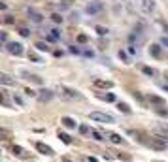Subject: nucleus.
I'll return each instance as SVG.
<instances>
[{
    "label": "nucleus",
    "mask_w": 168,
    "mask_h": 162,
    "mask_svg": "<svg viewBox=\"0 0 168 162\" xmlns=\"http://www.w3.org/2000/svg\"><path fill=\"white\" fill-rule=\"evenodd\" d=\"M2 43L8 45V34H6V32H2Z\"/></svg>",
    "instance_id": "nucleus-35"
},
{
    "label": "nucleus",
    "mask_w": 168,
    "mask_h": 162,
    "mask_svg": "<svg viewBox=\"0 0 168 162\" xmlns=\"http://www.w3.org/2000/svg\"><path fill=\"white\" fill-rule=\"evenodd\" d=\"M110 141L111 143H123V138L119 134H110Z\"/></svg>",
    "instance_id": "nucleus-17"
},
{
    "label": "nucleus",
    "mask_w": 168,
    "mask_h": 162,
    "mask_svg": "<svg viewBox=\"0 0 168 162\" xmlns=\"http://www.w3.org/2000/svg\"><path fill=\"white\" fill-rule=\"evenodd\" d=\"M4 23H6V25H13L15 19L12 17V15H6V17H4Z\"/></svg>",
    "instance_id": "nucleus-28"
},
{
    "label": "nucleus",
    "mask_w": 168,
    "mask_h": 162,
    "mask_svg": "<svg viewBox=\"0 0 168 162\" xmlns=\"http://www.w3.org/2000/svg\"><path fill=\"white\" fill-rule=\"evenodd\" d=\"M95 30H96V32H98V34H100V36H104V34H108V28H104V27H100V25H96V27H95Z\"/></svg>",
    "instance_id": "nucleus-23"
},
{
    "label": "nucleus",
    "mask_w": 168,
    "mask_h": 162,
    "mask_svg": "<svg viewBox=\"0 0 168 162\" xmlns=\"http://www.w3.org/2000/svg\"><path fill=\"white\" fill-rule=\"evenodd\" d=\"M142 72H144L145 75H149V77H153V75H155V70L149 68V66H144V68H142Z\"/></svg>",
    "instance_id": "nucleus-22"
},
{
    "label": "nucleus",
    "mask_w": 168,
    "mask_h": 162,
    "mask_svg": "<svg viewBox=\"0 0 168 162\" xmlns=\"http://www.w3.org/2000/svg\"><path fill=\"white\" fill-rule=\"evenodd\" d=\"M63 162H70V160H68V158H64V160H63Z\"/></svg>",
    "instance_id": "nucleus-40"
},
{
    "label": "nucleus",
    "mask_w": 168,
    "mask_h": 162,
    "mask_svg": "<svg viewBox=\"0 0 168 162\" xmlns=\"http://www.w3.org/2000/svg\"><path fill=\"white\" fill-rule=\"evenodd\" d=\"M59 138H60V140H63V141H64V143H66V145H70V143H72V138H70V136H68V134H64V132H60V130H59Z\"/></svg>",
    "instance_id": "nucleus-16"
},
{
    "label": "nucleus",
    "mask_w": 168,
    "mask_h": 162,
    "mask_svg": "<svg viewBox=\"0 0 168 162\" xmlns=\"http://www.w3.org/2000/svg\"><path fill=\"white\" fill-rule=\"evenodd\" d=\"M27 13H28L30 21H34V23H40V21H42V13L34 12V9H27Z\"/></svg>",
    "instance_id": "nucleus-13"
},
{
    "label": "nucleus",
    "mask_w": 168,
    "mask_h": 162,
    "mask_svg": "<svg viewBox=\"0 0 168 162\" xmlns=\"http://www.w3.org/2000/svg\"><path fill=\"white\" fill-rule=\"evenodd\" d=\"M0 134H2V140H8V136H9V132H8L6 128H2V130H0Z\"/></svg>",
    "instance_id": "nucleus-32"
},
{
    "label": "nucleus",
    "mask_w": 168,
    "mask_h": 162,
    "mask_svg": "<svg viewBox=\"0 0 168 162\" xmlns=\"http://www.w3.org/2000/svg\"><path fill=\"white\" fill-rule=\"evenodd\" d=\"M59 93H60V96H64V98H68V100H81V98H83L81 93H78L76 89L64 87V85H60V87H59Z\"/></svg>",
    "instance_id": "nucleus-2"
},
{
    "label": "nucleus",
    "mask_w": 168,
    "mask_h": 162,
    "mask_svg": "<svg viewBox=\"0 0 168 162\" xmlns=\"http://www.w3.org/2000/svg\"><path fill=\"white\" fill-rule=\"evenodd\" d=\"M51 36H53V38H60V32H59L57 28H53V30H51Z\"/></svg>",
    "instance_id": "nucleus-34"
},
{
    "label": "nucleus",
    "mask_w": 168,
    "mask_h": 162,
    "mask_svg": "<svg viewBox=\"0 0 168 162\" xmlns=\"http://www.w3.org/2000/svg\"><path fill=\"white\" fill-rule=\"evenodd\" d=\"M19 34H21V36H25V38H27V36H30V30L23 27V28H19Z\"/></svg>",
    "instance_id": "nucleus-27"
},
{
    "label": "nucleus",
    "mask_w": 168,
    "mask_h": 162,
    "mask_svg": "<svg viewBox=\"0 0 168 162\" xmlns=\"http://www.w3.org/2000/svg\"><path fill=\"white\" fill-rule=\"evenodd\" d=\"M161 43H162V45H166V47H168V38L164 36V38H162V40H161Z\"/></svg>",
    "instance_id": "nucleus-38"
},
{
    "label": "nucleus",
    "mask_w": 168,
    "mask_h": 162,
    "mask_svg": "<svg viewBox=\"0 0 168 162\" xmlns=\"http://www.w3.org/2000/svg\"><path fill=\"white\" fill-rule=\"evenodd\" d=\"M36 49H38V51H45V53H47V51H49V45L44 43V42H38V43H36Z\"/></svg>",
    "instance_id": "nucleus-18"
},
{
    "label": "nucleus",
    "mask_w": 168,
    "mask_h": 162,
    "mask_svg": "<svg viewBox=\"0 0 168 162\" xmlns=\"http://www.w3.org/2000/svg\"><path fill=\"white\" fill-rule=\"evenodd\" d=\"M162 87H164V89L168 90V79H164V83H162Z\"/></svg>",
    "instance_id": "nucleus-39"
},
{
    "label": "nucleus",
    "mask_w": 168,
    "mask_h": 162,
    "mask_svg": "<svg viewBox=\"0 0 168 162\" xmlns=\"http://www.w3.org/2000/svg\"><path fill=\"white\" fill-rule=\"evenodd\" d=\"M117 109H119V111H123V113H130V108H129L127 104H123V102H119V104H117Z\"/></svg>",
    "instance_id": "nucleus-19"
},
{
    "label": "nucleus",
    "mask_w": 168,
    "mask_h": 162,
    "mask_svg": "<svg viewBox=\"0 0 168 162\" xmlns=\"http://www.w3.org/2000/svg\"><path fill=\"white\" fill-rule=\"evenodd\" d=\"M79 132H81V134H91L93 130H91L87 124H81V126H79Z\"/></svg>",
    "instance_id": "nucleus-24"
},
{
    "label": "nucleus",
    "mask_w": 168,
    "mask_h": 162,
    "mask_svg": "<svg viewBox=\"0 0 168 162\" xmlns=\"http://www.w3.org/2000/svg\"><path fill=\"white\" fill-rule=\"evenodd\" d=\"M6 49H8V51L12 53V55H15V57H21V55H23V45L19 43V42H12V43H8V45H6Z\"/></svg>",
    "instance_id": "nucleus-6"
},
{
    "label": "nucleus",
    "mask_w": 168,
    "mask_h": 162,
    "mask_svg": "<svg viewBox=\"0 0 168 162\" xmlns=\"http://www.w3.org/2000/svg\"><path fill=\"white\" fill-rule=\"evenodd\" d=\"M100 98L106 100V102H115V96L111 94V93H108V94H100Z\"/></svg>",
    "instance_id": "nucleus-20"
},
{
    "label": "nucleus",
    "mask_w": 168,
    "mask_h": 162,
    "mask_svg": "<svg viewBox=\"0 0 168 162\" xmlns=\"http://www.w3.org/2000/svg\"><path fill=\"white\" fill-rule=\"evenodd\" d=\"M25 94H27V96H36V98H38V93H36V90H32V89H25Z\"/></svg>",
    "instance_id": "nucleus-29"
},
{
    "label": "nucleus",
    "mask_w": 168,
    "mask_h": 162,
    "mask_svg": "<svg viewBox=\"0 0 168 162\" xmlns=\"http://www.w3.org/2000/svg\"><path fill=\"white\" fill-rule=\"evenodd\" d=\"M147 100H149V102H151V104H155V106H159V108H161V106H164V100H162V98H161V96H155V94H149V96H147Z\"/></svg>",
    "instance_id": "nucleus-14"
},
{
    "label": "nucleus",
    "mask_w": 168,
    "mask_h": 162,
    "mask_svg": "<svg viewBox=\"0 0 168 162\" xmlns=\"http://www.w3.org/2000/svg\"><path fill=\"white\" fill-rule=\"evenodd\" d=\"M12 153H13L15 156H21V158H25V156L28 155L27 151H25V149L21 147V145H13V147H12Z\"/></svg>",
    "instance_id": "nucleus-10"
},
{
    "label": "nucleus",
    "mask_w": 168,
    "mask_h": 162,
    "mask_svg": "<svg viewBox=\"0 0 168 162\" xmlns=\"http://www.w3.org/2000/svg\"><path fill=\"white\" fill-rule=\"evenodd\" d=\"M28 59H30V60H34V62H42V59H40L36 53H30V55H28Z\"/></svg>",
    "instance_id": "nucleus-26"
},
{
    "label": "nucleus",
    "mask_w": 168,
    "mask_h": 162,
    "mask_svg": "<svg viewBox=\"0 0 168 162\" xmlns=\"http://www.w3.org/2000/svg\"><path fill=\"white\" fill-rule=\"evenodd\" d=\"M95 87H100V89H111L113 83L111 81H104V79H95Z\"/></svg>",
    "instance_id": "nucleus-11"
},
{
    "label": "nucleus",
    "mask_w": 168,
    "mask_h": 162,
    "mask_svg": "<svg viewBox=\"0 0 168 162\" xmlns=\"http://www.w3.org/2000/svg\"><path fill=\"white\" fill-rule=\"evenodd\" d=\"M0 81H2V85H6V87H13L15 85V79L8 74H0Z\"/></svg>",
    "instance_id": "nucleus-9"
},
{
    "label": "nucleus",
    "mask_w": 168,
    "mask_h": 162,
    "mask_svg": "<svg viewBox=\"0 0 168 162\" xmlns=\"http://www.w3.org/2000/svg\"><path fill=\"white\" fill-rule=\"evenodd\" d=\"M25 75H27V79H30V81H32V83H42V79H40L38 77V75H32V74H25Z\"/></svg>",
    "instance_id": "nucleus-21"
},
{
    "label": "nucleus",
    "mask_w": 168,
    "mask_h": 162,
    "mask_svg": "<svg viewBox=\"0 0 168 162\" xmlns=\"http://www.w3.org/2000/svg\"><path fill=\"white\" fill-rule=\"evenodd\" d=\"M36 149H38V151H40L42 155H55V153H53V149L49 147V145L42 143V141H38V143H36Z\"/></svg>",
    "instance_id": "nucleus-8"
},
{
    "label": "nucleus",
    "mask_w": 168,
    "mask_h": 162,
    "mask_svg": "<svg viewBox=\"0 0 168 162\" xmlns=\"http://www.w3.org/2000/svg\"><path fill=\"white\" fill-rule=\"evenodd\" d=\"M104 9V4L100 2V0H93V2H89L87 4V8H85V12H87L89 15H96V13H100Z\"/></svg>",
    "instance_id": "nucleus-5"
},
{
    "label": "nucleus",
    "mask_w": 168,
    "mask_h": 162,
    "mask_svg": "<svg viewBox=\"0 0 168 162\" xmlns=\"http://www.w3.org/2000/svg\"><path fill=\"white\" fill-rule=\"evenodd\" d=\"M51 19H53L55 23H63V19H64V17H63L60 13H53V15H51Z\"/></svg>",
    "instance_id": "nucleus-25"
},
{
    "label": "nucleus",
    "mask_w": 168,
    "mask_h": 162,
    "mask_svg": "<svg viewBox=\"0 0 168 162\" xmlns=\"http://www.w3.org/2000/svg\"><path fill=\"white\" fill-rule=\"evenodd\" d=\"M51 98H53V93H51V90H47V89L38 93V100H40V102H49Z\"/></svg>",
    "instance_id": "nucleus-7"
},
{
    "label": "nucleus",
    "mask_w": 168,
    "mask_h": 162,
    "mask_svg": "<svg viewBox=\"0 0 168 162\" xmlns=\"http://www.w3.org/2000/svg\"><path fill=\"white\" fill-rule=\"evenodd\" d=\"M161 130H162V132H164V134L168 136V124H161Z\"/></svg>",
    "instance_id": "nucleus-37"
},
{
    "label": "nucleus",
    "mask_w": 168,
    "mask_h": 162,
    "mask_svg": "<svg viewBox=\"0 0 168 162\" xmlns=\"http://www.w3.org/2000/svg\"><path fill=\"white\" fill-rule=\"evenodd\" d=\"M91 134H93V138H95L96 141H102V140H104L102 136H100V132H96V130H93V132H91Z\"/></svg>",
    "instance_id": "nucleus-31"
},
{
    "label": "nucleus",
    "mask_w": 168,
    "mask_h": 162,
    "mask_svg": "<svg viewBox=\"0 0 168 162\" xmlns=\"http://www.w3.org/2000/svg\"><path fill=\"white\" fill-rule=\"evenodd\" d=\"M136 2V6H138L144 13H153V9H155V0H134Z\"/></svg>",
    "instance_id": "nucleus-4"
},
{
    "label": "nucleus",
    "mask_w": 168,
    "mask_h": 162,
    "mask_svg": "<svg viewBox=\"0 0 168 162\" xmlns=\"http://www.w3.org/2000/svg\"><path fill=\"white\" fill-rule=\"evenodd\" d=\"M157 113L162 115V117H168V109H162V106H161V108H157Z\"/></svg>",
    "instance_id": "nucleus-30"
},
{
    "label": "nucleus",
    "mask_w": 168,
    "mask_h": 162,
    "mask_svg": "<svg viewBox=\"0 0 168 162\" xmlns=\"http://www.w3.org/2000/svg\"><path fill=\"white\" fill-rule=\"evenodd\" d=\"M89 119H91V121H96V123H106V124L115 123L113 115H110V113H100V111H93V113H89Z\"/></svg>",
    "instance_id": "nucleus-1"
},
{
    "label": "nucleus",
    "mask_w": 168,
    "mask_h": 162,
    "mask_svg": "<svg viewBox=\"0 0 168 162\" xmlns=\"http://www.w3.org/2000/svg\"><path fill=\"white\" fill-rule=\"evenodd\" d=\"M60 123H63L66 128H76V126H78V123H76L72 117H63V119H60Z\"/></svg>",
    "instance_id": "nucleus-12"
},
{
    "label": "nucleus",
    "mask_w": 168,
    "mask_h": 162,
    "mask_svg": "<svg viewBox=\"0 0 168 162\" xmlns=\"http://www.w3.org/2000/svg\"><path fill=\"white\" fill-rule=\"evenodd\" d=\"M78 42L85 43V42H87V36H85V34H79V36H78Z\"/></svg>",
    "instance_id": "nucleus-33"
},
{
    "label": "nucleus",
    "mask_w": 168,
    "mask_h": 162,
    "mask_svg": "<svg viewBox=\"0 0 168 162\" xmlns=\"http://www.w3.org/2000/svg\"><path fill=\"white\" fill-rule=\"evenodd\" d=\"M149 143H151V147L153 149H166V143H168V136L166 134H162V136H151V140H149Z\"/></svg>",
    "instance_id": "nucleus-3"
},
{
    "label": "nucleus",
    "mask_w": 168,
    "mask_h": 162,
    "mask_svg": "<svg viewBox=\"0 0 168 162\" xmlns=\"http://www.w3.org/2000/svg\"><path fill=\"white\" fill-rule=\"evenodd\" d=\"M134 98H136V100H140V102H144V96H142L140 93H134Z\"/></svg>",
    "instance_id": "nucleus-36"
},
{
    "label": "nucleus",
    "mask_w": 168,
    "mask_h": 162,
    "mask_svg": "<svg viewBox=\"0 0 168 162\" xmlns=\"http://www.w3.org/2000/svg\"><path fill=\"white\" fill-rule=\"evenodd\" d=\"M149 53L153 55V57H157V59H161V55H162V51H161V45H157V43H153L149 47Z\"/></svg>",
    "instance_id": "nucleus-15"
}]
</instances>
